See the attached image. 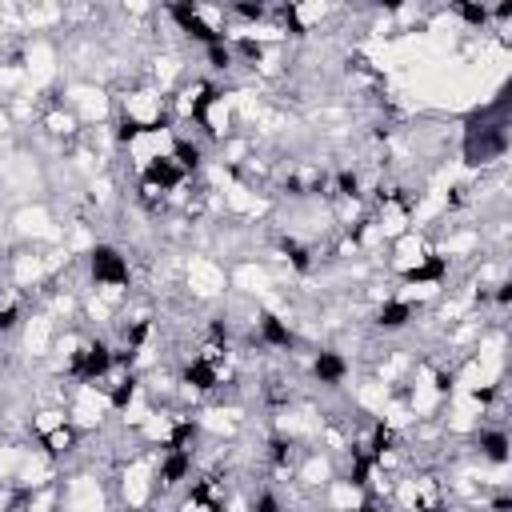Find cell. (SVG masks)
I'll return each instance as SVG.
<instances>
[{
    "instance_id": "9c48e42d",
    "label": "cell",
    "mask_w": 512,
    "mask_h": 512,
    "mask_svg": "<svg viewBox=\"0 0 512 512\" xmlns=\"http://www.w3.org/2000/svg\"><path fill=\"white\" fill-rule=\"evenodd\" d=\"M40 128H44L52 140H64V144H72V140L84 132V124L76 120V112H72L64 100H56V104H48V108H44V116H40Z\"/></svg>"
},
{
    "instance_id": "5b68a950",
    "label": "cell",
    "mask_w": 512,
    "mask_h": 512,
    "mask_svg": "<svg viewBox=\"0 0 512 512\" xmlns=\"http://www.w3.org/2000/svg\"><path fill=\"white\" fill-rule=\"evenodd\" d=\"M184 284H188V292L196 300H216L228 288V272L212 256H192L188 268H184Z\"/></svg>"
},
{
    "instance_id": "7c38bea8",
    "label": "cell",
    "mask_w": 512,
    "mask_h": 512,
    "mask_svg": "<svg viewBox=\"0 0 512 512\" xmlns=\"http://www.w3.org/2000/svg\"><path fill=\"white\" fill-rule=\"evenodd\" d=\"M36 444H40V452H44L52 464H60V460H68V456L80 448V432H76L72 424H64V428H56V432L40 436Z\"/></svg>"
},
{
    "instance_id": "4fadbf2b",
    "label": "cell",
    "mask_w": 512,
    "mask_h": 512,
    "mask_svg": "<svg viewBox=\"0 0 512 512\" xmlns=\"http://www.w3.org/2000/svg\"><path fill=\"white\" fill-rule=\"evenodd\" d=\"M64 424H68V408H64V404H40V408L28 416L32 440H40V436H48V432H56V428H64Z\"/></svg>"
},
{
    "instance_id": "52a82bcc",
    "label": "cell",
    "mask_w": 512,
    "mask_h": 512,
    "mask_svg": "<svg viewBox=\"0 0 512 512\" xmlns=\"http://www.w3.org/2000/svg\"><path fill=\"white\" fill-rule=\"evenodd\" d=\"M348 376H352V360H348L344 352L320 348V352L312 356V380H316L320 388H340Z\"/></svg>"
},
{
    "instance_id": "6da1fadb",
    "label": "cell",
    "mask_w": 512,
    "mask_h": 512,
    "mask_svg": "<svg viewBox=\"0 0 512 512\" xmlns=\"http://www.w3.org/2000/svg\"><path fill=\"white\" fill-rule=\"evenodd\" d=\"M124 124L148 132V128H168L172 124V112H168V92H160L152 80H140V84H128L120 92V116Z\"/></svg>"
},
{
    "instance_id": "d6986e66",
    "label": "cell",
    "mask_w": 512,
    "mask_h": 512,
    "mask_svg": "<svg viewBox=\"0 0 512 512\" xmlns=\"http://www.w3.org/2000/svg\"><path fill=\"white\" fill-rule=\"evenodd\" d=\"M120 512H124V508H120Z\"/></svg>"
},
{
    "instance_id": "3957f363",
    "label": "cell",
    "mask_w": 512,
    "mask_h": 512,
    "mask_svg": "<svg viewBox=\"0 0 512 512\" xmlns=\"http://www.w3.org/2000/svg\"><path fill=\"white\" fill-rule=\"evenodd\" d=\"M88 284L92 288H112V292H128L132 288V264L128 256L108 244V240H96L88 248Z\"/></svg>"
},
{
    "instance_id": "ac0fdd59",
    "label": "cell",
    "mask_w": 512,
    "mask_h": 512,
    "mask_svg": "<svg viewBox=\"0 0 512 512\" xmlns=\"http://www.w3.org/2000/svg\"><path fill=\"white\" fill-rule=\"evenodd\" d=\"M352 512H388V504H384V500H376V496H364Z\"/></svg>"
},
{
    "instance_id": "30bf717a",
    "label": "cell",
    "mask_w": 512,
    "mask_h": 512,
    "mask_svg": "<svg viewBox=\"0 0 512 512\" xmlns=\"http://www.w3.org/2000/svg\"><path fill=\"white\" fill-rule=\"evenodd\" d=\"M416 312L420 308H412L408 300H400V296H384L380 304H376V312H372V324L380 328V332H400V328H408L412 320H416Z\"/></svg>"
},
{
    "instance_id": "ba28073f",
    "label": "cell",
    "mask_w": 512,
    "mask_h": 512,
    "mask_svg": "<svg viewBox=\"0 0 512 512\" xmlns=\"http://www.w3.org/2000/svg\"><path fill=\"white\" fill-rule=\"evenodd\" d=\"M360 500H364V488H356L344 472H336V476L320 488V508H324V512H352Z\"/></svg>"
},
{
    "instance_id": "9a60e30c",
    "label": "cell",
    "mask_w": 512,
    "mask_h": 512,
    "mask_svg": "<svg viewBox=\"0 0 512 512\" xmlns=\"http://www.w3.org/2000/svg\"><path fill=\"white\" fill-rule=\"evenodd\" d=\"M20 324H24V304H20V296H16V292H8V296L0 300V336L16 332Z\"/></svg>"
},
{
    "instance_id": "5bb4252c",
    "label": "cell",
    "mask_w": 512,
    "mask_h": 512,
    "mask_svg": "<svg viewBox=\"0 0 512 512\" xmlns=\"http://www.w3.org/2000/svg\"><path fill=\"white\" fill-rule=\"evenodd\" d=\"M448 16H452V20H460V24H464V28H472V32L488 28V4H468V0H456V4H448Z\"/></svg>"
},
{
    "instance_id": "277c9868",
    "label": "cell",
    "mask_w": 512,
    "mask_h": 512,
    "mask_svg": "<svg viewBox=\"0 0 512 512\" xmlns=\"http://www.w3.org/2000/svg\"><path fill=\"white\" fill-rule=\"evenodd\" d=\"M108 492L92 472H72L60 480V512H104Z\"/></svg>"
},
{
    "instance_id": "2e32d148",
    "label": "cell",
    "mask_w": 512,
    "mask_h": 512,
    "mask_svg": "<svg viewBox=\"0 0 512 512\" xmlns=\"http://www.w3.org/2000/svg\"><path fill=\"white\" fill-rule=\"evenodd\" d=\"M204 60H208V68H212V72H232V64H236V56H232V44H228V40L208 44V48H204Z\"/></svg>"
},
{
    "instance_id": "8fae6325",
    "label": "cell",
    "mask_w": 512,
    "mask_h": 512,
    "mask_svg": "<svg viewBox=\"0 0 512 512\" xmlns=\"http://www.w3.org/2000/svg\"><path fill=\"white\" fill-rule=\"evenodd\" d=\"M476 452L484 464L492 468H504L508 464V432L500 424H488V428H476Z\"/></svg>"
},
{
    "instance_id": "7a4b0ae2",
    "label": "cell",
    "mask_w": 512,
    "mask_h": 512,
    "mask_svg": "<svg viewBox=\"0 0 512 512\" xmlns=\"http://www.w3.org/2000/svg\"><path fill=\"white\" fill-rule=\"evenodd\" d=\"M116 492H120L124 512H148L152 500L160 496V488H156V452L128 456L116 472Z\"/></svg>"
},
{
    "instance_id": "8992f818",
    "label": "cell",
    "mask_w": 512,
    "mask_h": 512,
    "mask_svg": "<svg viewBox=\"0 0 512 512\" xmlns=\"http://www.w3.org/2000/svg\"><path fill=\"white\" fill-rule=\"evenodd\" d=\"M196 472V452H156V488L160 492H176L192 480Z\"/></svg>"
},
{
    "instance_id": "e0dca14e",
    "label": "cell",
    "mask_w": 512,
    "mask_h": 512,
    "mask_svg": "<svg viewBox=\"0 0 512 512\" xmlns=\"http://www.w3.org/2000/svg\"><path fill=\"white\" fill-rule=\"evenodd\" d=\"M284 508V500H280V492H272V488H260L252 500H248V512H280Z\"/></svg>"
}]
</instances>
